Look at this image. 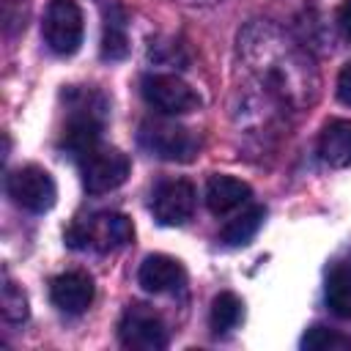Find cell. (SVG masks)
I'll use <instances>...</instances> for the list:
<instances>
[{"label": "cell", "mask_w": 351, "mask_h": 351, "mask_svg": "<svg viewBox=\"0 0 351 351\" xmlns=\"http://www.w3.org/2000/svg\"><path fill=\"white\" fill-rule=\"evenodd\" d=\"M195 200H197L195 186L184 178H173L156 186L151 208L162 225H184L195 211Z\"/></svg>", "instance_id": "30bf717a"}, {"label": "cell", "mask_w": 351, "mask_h": 351, "mask_svg": "<svg viewBox=\"0 0 351 351\" xmlns=\"http://www.w3.org/2000/svg\"><path fill=\"white\" fill-rule=\"evenodd\" d=\"M118 337L132 351H159L167 346V329L162 318L145 304L126 307L118 321Z\"/></svg>", "instance_id": "9c48e42d"}, {"label": "cell", "mask_w": 351, "mask_h": 351, "mask_svg": "<svg viewBox=\"0 0 351 351\" xmlns=\"http://www.w3.org/2000/svg\"><path fill=\"white\" fill-rule=\"evenodd\" d=\"M263 217H266V208L263 206H252V208L241 211L239 217H233L222 228V233H219L222 244H228V247H244V244H250V239L263 225Z\"/></svg>", "instance_id": "9a60e30c"}, {"label": "cell", "mask_w": 351, "mask_h": 351, "mask_svg": "<svg viewBox=\"0 0 351 351\" xmlns=\"http://www.w3.org/2000/svg\"><path fill=\"white\" fill-rule=\"evenodd\" d=\"M302 348H307V351H351V337L340 335L337 329L315 324L304 332Z\"/></svg>", "instance_id": "d6986e66"}, {"label": "cell", "mask_w": 351, "mask_h": 351, "mask_svg": "<svg viewBox=\"0 0 351 351\" xmlns=\"http://www.w3.org/2000/svg\"><path fill=\"white\" fill-rule=\"evenodd\" d=\"M143 99L162 115H186L200 107V96L176 74H148L140 82Z\"/></svg>", "instance_id": "ba28073f"}, {"label": "cell", "mask_w": 351, "mask_h": 351, "mask_svg": "<svg viewBox=\"0 0 351 351\" xmlns=\"http://www.w3.org/2000/svg\"><path fill=\"white\" fill-rule=\"evenodd\" d=\"M137 140L151 156L165 159V162H192L200 151V140L186 126H178L165 118L143 121Z\"/></svg>", "instance_id": "277c9868"}, {"label": "cell", "mask_w": 351, "mask_h": 351, "mask_svg": "<svg viewBox=\"0 0 351 351\" xmlns=\"http://www.w3.org/2000/svg\"><path fill=\"white\" fill-rule=\"evenodd\" d=\"M247 63L261 74L263 85L274 90L282 101L302 104L307 90H315L313 63L288 38H282L271 25H250L241 36Z\"/></svg>", "instance_id": "6da1fadb"}, {"label": "cell", "mask_w": 351, "mask_h": 351, "mask_svg": "<svg viewBox=\"0 0 351 351\" xmlns=\"http://www.w3.org/2000/svg\"><path fill=\"white\" fill-rule=\"evenodd\" d=\"M241 315H244V304H241V299H239L236 293L222 291V293L214 296V302H211V315H208L214 335H228L230 329H236L239 321H241Z\"/></svg>", "instance_id": "e0dca14e"}, {"label": "cell", "mask_w": 351, "mask_h": 351, "mask_svg": "<svg viewBox=\"0 0 351 351\" xmlns=\"http://www.w3.org/2000/svg\"><path fill=\"white\" fill-rule=\"evenodd\" d=\"M27 296L25 291L5 274L3 277V318L8 324H25L27 321Z\"/></svg>", "instance_id": "ffe728a7"}, {"label": "cell", "mask_w": 351, "mask_h": 351, "mask_svg": "<svg viewBox=\"0 0 351 351\" xmlns=\"http://www.w3.org/2000/svg\"><path fill=\"white\" fill-rule=\"evenodd\" d=\"M337 27L343 30L346 38H351V0H343L337 5Z\"/></svg>", "instance_id": "7402d4cb"}, {"label": "cell", "mask_w": 351, "mask_h": 351, "mask_svg": "<svg viewBox=\"0 0 351 351\" xmlns=\"http://www.w3.org/2000/svg\"><path fill=\"white\" fill-rule=\"evenodd\" d=\"M324 299L337 318H351V271L348 269L337 266L329 271L324 285Z\"/></svg>", "instance_id": "2e32d148"}, {"label": "cell", "mask_w": 351, "mask_h": 351, "mask_svg": "<svg viewBox=\"0 0 351 351\" xmlns=\"http://www.w3.org/2000/svg\"><path fill=\"white\" fill-rule=\"evenodd\" d=\"M129 49V38H126V22H123V11L115 8V14H110L104 19V36H101V58L107 60H118L123 58Z\"/></svg>", "instance_id": "ac0fdd59"}, {"label": "cell", "mask_w": 351, "mask_h": 351, "mask_svg": "<svg viewBox=\"0 0 351 351\" xmlns=\"http://www.w3.org/2000/svg\"><path fill=\"white\" fill-rule=\"evenodd\" d=\"M77 162H80L82 184L93 195H104V192L118 189L129 178V170H132L129 156L118 148H110V145H96Z\"/></svg>", "instance_id": "5b68a950"}, {"label": "cell", "mask_w": 351, "mask_h": 351, "mask_svg": "<svg viewBox=\"0 0 351 351\" xmlns=\"http://www.w3.org/2000/svg\"><path fill=\"white\" fill-rule=\"evenodd\" d=\"M49 299L58 310H63L69 315H80L93 302V280L82 271L58 274L49 282Z\"/></svg>", "instance_id": "8fae6325"}, {"label": "cell", "mask_w": 351, "mask_h": 351, "mask_svg": "<svg viewBox=\"0 0 351 351\" xmlns=\"http://www.w3.org/2000/svg\"><path fill=\"white\" fill-rule=\"evenodd\" d=\"M69 121L63 126L60 145L74 159H82L90 148L99 145V134L107 118V101L96 90H71L69 93Z\"/></svg>", "instance_id": "7a4b0ae2"}, {"label": "cell", "mask_w": 351, "mask_h": 351, "mask_svg": "<svg viewBox=\"0 0 351 351\" xmlns=\"http://www.w3.org/2000/svg\"><path fill=\"white\" fill-rule=\"evenodd\" d=\"M5 192L19 208H25L30 214L49 211L58 197V186H55L52 176L38 165H25V167H16L14 173H8Z\"/></svg>", "instance_id": "8992f818"}, {"label": "cell", "mask_w": 351, "mask_h": 351, "mask_svg": "<svg viewBox=\"0 0 351 351\" xmlns=\"http://www.w3.org/2000/svg\"><path fill=\"white\" fill-rule=\"evenodd\" d=\"M318 154L332 167H348L351 165V121L346 118L329 121L318 137Z\"/></svg>", "instance_id": "5bb4252c"}, {"label": "cell", "mask_w": 351, "mask_h": 351, "mask_svg": "<svg viewBox=\"0 0 351 351\" xmlns=\"http://www.w3.org/2000/svg\"><path fill=\"white\" fill-rule=\"evenodd\" d=\"M134 239V225L129 217L115 214V211H99L93 217H85L74 222L66 230V241L74 250H99V252H112L126 247Z\"/></svg>", "instance_id": "3957f363"}, {"label": "cell", "mask_w": 351, "mask_h": 351, "mask_svg": "<svg viewBox=\"0 0 351 351\" xmlns=\"http://www.w3.org/2000/svg\"><path fill=\"white\" fill-rule=\"evenodd\" d=\"M41 33L47 47L55 55H74L82 44V11L74 0H49L41 22Z\"/></svg>", "instance_id": "52a82bcc"}, {"label": "cell", "mask_w": 351, "mask_h": 351, "mask_svg": "<svg viewBox=\"0 0 351 351\" xmlns=\"http://www.w3.org/2000/svg\"><path fill=\"white\" fill-rule=\"evenodd\" d=\"M137 280H140V285H143L148 293H173V291H178V288H184L186 271H184V266H181L176 258H170V255H148V258L140 263Z\"/></svg>", "instance_id": "7c38bea8"}, {"label": "cell", "mask_w": 351, "mask_h": 351, "mask_svg": "<svg viewBox=\"0 0 351 351\" xmlns=\"http://www.w3.org/2000/svg\"><path fill=\"white\" fill-rule=\"evenodd\" d=\"M250 195H252L250 184H244L241 178H233V176H211L206 184V206L217 217L239 208L241 203L250 200Z\"/></svg>", "instance_id": "4fadbf2b"}, {"label": "cell", "mask_w": 351, "mask_h": 351, "mask_svg": "<svg viewBox=\"0 0 351 351\" xmlns=\"http://www.w3.org/2000/svg\"><path fill=\"white\" fill-rule=\"evenodd\" d=\"M337 99L343 104H351V63H346L337 74Z\"/></svg>", "instance_id": "44dd1931"}]
</instances>
